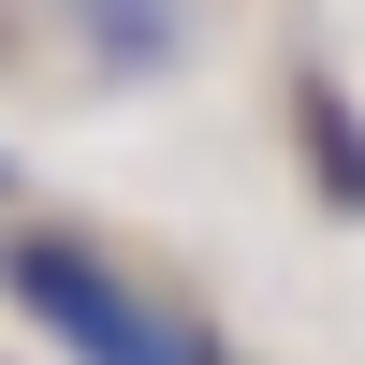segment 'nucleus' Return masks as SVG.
<instances>
[{"instance_id": "nucleus-1", "label": "nucleus", "mask_w": 365, "mask_h": 365, "mask_svg": "<svg viewBox=\"0 0 365 365\" xmlns=\"http://www.w3.org/2000/svg\"><path fill=\"white\" fill-rule=\"evenodd\" d=\"M0 292H15L29 322H44L73 365H220V336L205 322H175V307H146L132 278H117L88 234H58V220H29V234H0Z\"/></svg>"}, {"instance_id": "nucleus-2", "label": "nucleus", "mask_w": 365, "mask_h": 365, "mask_svg": "<svg viewBox=\"0 0 365 365\" xmlns=\"http://www.w3.org/2000/svg\"><path fill=\"white\" fill-rule=\"evenodd\" d=\"M58 29H73V58L117 73V88H161V73L205 58V0H58Z\"/></svg>"}, {"instance_id": "nucleus-3", "label": "nucleus", "mask_w": 365, "mask_h": 365, "mask_svg": "<svg viewBox=\"0 0 365 365\" xmlns=\"http://www.w3.org/2000/svg\"><path fill=\"white\" fill-rule=\"evenodd\" d=\"M292 117H307V175H322V205H365V117L336 103V88H292Z\"/></svg>"}]
</instances>
